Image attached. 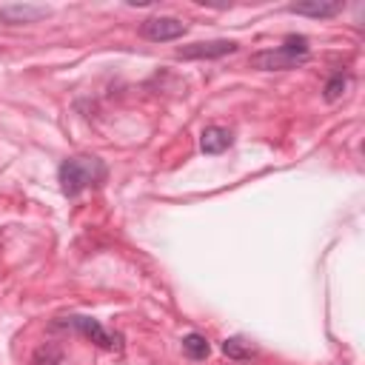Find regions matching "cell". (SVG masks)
<instances>
[{"label":"cell","instance_id":"cell-1","mask_svg":"<svg viewBox=\"0 0 365 365\" xmlns=\"http://www.w3.org/2000/svg\"><path fill=\"white\" fill-rule=\"evenodd\" d=\"M57 180L66 197H77L86 188H94L106 180V163L100 157H68L57 168Z\"/></svg>","mask_w":365,"mask_h":365},{"label":"cell","instance_id":"cell-2","mask_svg":"<svg viewBox=\"0 0 365 365\" xmlns=\"http://www.w3.org/2000/svg\"><path fill=\"white\" fill-rule=\"evenodd\" d=\"M305 57H308V40L305 37H288L277 48H265V51L251 54V66L259 71H285V68H297L299 63H305Z\"/></svg>","mask_w":365,"mask_h":365},{"label":"cell","instance_id":"cell-3","mask_svg":"<svg viewBox=\"0 0 365 365\" xmlns=\"http://www.w3.org/2000/svg\"><path fill=\"white\" fill-rule=\"evenodd\" d=\"M60 325H71L74 331H80L86 339H91L94 345L106 348V351H123V336L114 334V331H106L97 319L91 317H66Z\"/></svg>","mask_w":365,"mask_h":365},{"label":"cell","instance_id":"cell-4","mask_svg":"<svg viewBox=\"0 0 365 365\" xmlns=\"http://www.w3.org/2000/svg\"><path fill=\"white\" fill-rule=\"evenodd\" d=\"M188 31V26L177 17H148L143 26H140V34L145 40H154V43H168V40H177Z\"/></svg>","mask_w":365,"mask_h":365},{"label":"cell","instance_id":"cell-5","mask_svg":"<svg viewBox=\"0 0 365 365\" xmlns=\"http://www.w3.org/2000/svg\"><path fill=\"white\" fill-rule=\"evenodd\" d=\"M234 51H237L234 40H208V43H191V46L177 48V57L180 60H214V57H225Z\"/></svg>","mask_w":365,"mask_h":365},{"label":"cell","instance_id":"cell-6","mask_svg":"<svg viewBox=\"0 0 365 365\" xmlns=\"http://www.w3.org/2000/svg\"><path fill=\"white\" fill-rule=\"evenodd\" d=\"M48 9L46 6H29V3H14V6H3L0 9V20L3 23H34L40 17H46Z\"/></svg>","mask_w":365,"mask_h":365},{"label":"cell","instance_id":"cell-7","mask_svg":"<svg viewBox=\"0 0 365 365\" xmlns=\"http://www.w3.org/2000/svg\"><path fill=\"white\" fill-rule=\"evenodd\" d=\"M291 14H305V17H334L342 11L339 0H305V3H291Z\"/></svg>","mask_w":365,"mask_h":365},{"label":"cell","instance_id":"cell-8","mask_svg":"<svg viewBox=\"0 0 365 365\" xmlns=\"http://www.w3.org/2000/svg\"><path fill=\"white\" fill-rule=\"evenodd\" d=\"M231 143H234L231 131H228V128H220V125H208V128H202V134H200V148H202L205 154H222Z\"/></svg>","mask_w":365,"mask_h":365},{"label":"cell","instance_id":"cell-9","mask_svg":"<svg viewBox=\"0 0 365 365\" xmlns=\"http://www.w3.org/2000/svg\"><path fill=\"white\" fill-rule=\"evenodd\" d=\"M182 351L188 359H205L211 354V345L202 334H188V336H182Z\"/></svg>","mask_w":365,"mask_h":365},{"label":"cell","instance_id":"cell-10","mask_svg":"<svg viewBox=\"0 0 365 365\" xmlns=\"http://www.w3.org/2000/svg\"><path fill=\"white\" fill-rule=\"evenodd\" d=\"M60 359H63V348L57 342H46L31 354L29 365H60Z\"/></svg>","mask_w":365,"mask_h":365},{"label":"cell","instance_id":"cell-11","mask_svg":"<svg viewBox=\"0 0 365 365\" xmlns=\"http://www.w3.org/2000/svg\"><path fill=\"white\" fill-rule=\"evenodd\" d=\"M222 351H225L228 356H234V359H248V356L254 354V348H251L245 339H240V336L225 339V342H222Z\"/></svg>","mask_w":365,"mask_h":365},{"label":"cell","instance_id":"cell-12","mask_svg":"<svg viewBox=\"0 0 365 365\" xmlns=\"http://www.w3.org/2000/svg\"><path fill=\"white\" fill-rule=\"evenodd\" d=\"M345 86H348V77L342 71H334L331 80L325 83V100H339L342 91H345Z\"/></svg>","mask_w":365,"mask_h":365}]
</instances>
